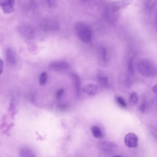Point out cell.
<instances>
[{"label": "cell", "instance_id": "6da1fadb", "mask_svg": "<svg viewBox=\"0 0 157 157\" xmlns=\"http://www.w3.org/2000/svg\"><path fill=\"white\" fill-rule=\"evenodd\" d=\"M76 34L78 38L84 42H89L90 41L92 37V33L90 27L85 23L78 22L74 26Z\"/></svg>", "mask_w": 157, "mask_h": 157}, {"label": "cell", "instance_id": "7a4b0ae2", "mask_svg": "<svg viewBox=\"0 0 157 157\" xmlns=\"http://www.w3.org/2000/svg\"><path fill=\"white\" fill-rule=\"evenodd\" d=\"M139 72L146 77H154L157 74V70L154 64L149 60L140 61L137 64Z\"/></svg>", "mask_w": 157, "mask_h": 157}, {"label": "cell", "instance_id": "3957f363", "mask_svg": "<svg viewBox=\"0 0 157 157\" xmlns=\"http://www.w3.org/2000/svg\"><path fill=\"white\" fill-rule=\"evenodd\" d=\"M124 143L129 148H135L137 146L138 139L136 134L129 133L124 137Z\"/></svg>", "mask_w": 157, "mask_h": 157}, {"label": "cell", "instance_id": "277c9868", "mask_svg": "<svg viewBox=\"0 0 157 157\" xmlns=\"http://www.w3.org/2000/svg\"><path fill=\"white\" fill-rule=\"evenodd\" d=\"M19 31L24 37L28 39H33L36 37L35 31L32 27L28 26H21L19 27Z\"/></svg>", "mask_w": 157, "mask_h": 157}, {"label": "cell", "instance_id": "5b68a950", "mask_svg": "<svg viewBox=\"0 0 157 157\" xmlns=\"http://www.w3.org/2000/svg\"><path fill=\"white\" fill-rule=\"evenodd\" d=\"M41 26L44 31H57L59 27L58 23L52 20H44L42 23Z\"/></svg>", "mask_w": 157, "mask_h": 157}, {"label": "cell", "instance_id": "8992f818", "mask_svg": "<svg viewBox=\"0 0 157 157\" xmlns=\"http://www.w3.org/2000/svg\"><path fill=\"white\" fill-rule=\"evenodd\" d=\"M132 2V0H118L111 4V9L112 12H115L127 7L131 4Z\"/></svg>", "mask_w": 157, "mask_h": 157}, {"label": "cell", "instance_id": "52a82bcc", "mask_svg": "<svg viewBox=\"0 0 157 157\" xmlns=\"http://www.w3.org/2000/svg\"><path fill=\"white\" fill-rule=\"evenodd\" d=\"M49 68L56 71H63L68 70L70 68L69 64L65 61H56L51 63L49 64Z\"/></svg>", "mask_w": 157, "mask_h": 157}, {"label": "cell", "instance_id": "ba28073f", "mask_svg": "<svg viewBox=\"0 0 157 157\" xmlns=\"http://www.w3.org/2000/svg\"><path fill=\"white\" fill-rule=\"evenodd\" d=\"M100 147L101 150L107 154L113 153L117 149L116 144L111 141H103L100 143Z\"/></svg>", "mask_w": 157, "mask_h": 157}, {"label": "cell", "instance_id": "9c48e42d", "mask_svg": "<svg viewBox=\"0 0 157 157\" xmlns=\"http://www.w3.org/2000/svg\"><path fill=\"white\" fill-rule=\"evenodd\" d=\"M15 6L14 0H3L1 1L0 6L5 13H10L14 10Z\"/></svg>", "mask_w": 157, "mask_h": 157}, {"label": "cell", "instance_id": "30bf717a", "mask_svg": "<svg viewBox=\"0 0 157 157\" xmlns=\"http://www.w3.org/2000/svg\"><path fill=\"white\" fill-rule=\"evenodd\" d=\"M98 87L95 84H89L83 87L82 91L88 96H93L97 94Z\"/></svg>", "mask_w": 157, "mask_h": 157}, {"label": "cell", "instance_id": "8fae6325", "mask_svg": "<svg viewBox=\"0 0 157 157\" xmlns=\"http://www.w3.org/2000/svg\"><path fill=\"white\" fill-rule=\"evenodd\" d=\"M71 78L74 82L75 93L77 97H79L80 95L81 81L79 77L77 74H72L71 75Z\"/></svg>", "mask_w": 157, "mask_h": 157}, {"label": "cell", "instance_id": "7c38bea8", "mask_svg": "<svg viewBox=\"0 0 157 157\" xmlns=\"http://www.w3.org/2000/svg\"><path fill=\"white\" fill-rule=\"evenodd\" d=\"M6 57L8 61L12 64L15 65L17 62V59L14 52L11 49H8L6 51Z\"/></svg>", "mask_w": 157, "mask_h": 157}, {"label": "cell", "instance_id": "4fadbf2b", "mask_svg": "<svg viewBox=\"0 0 157 157\" xmlns=\"http://www.w3.org/2000/svg\"><path fill=\"white\" fill-rule=\"evenodd\" d=\"M128 75L129 79L131 78L134 76L135 73V68H134V60L132 58L130 59L128 63Z\"/></svg>", "mask_w": 157, "mask_h": 157}, {"label": "cell", "instance_id": "5bb4252c", "mask_svg": "<svg viewBox=\"0 0 157 157\" xmlns=\"http://www.w3.org/2000/svg\"><path fill=\"white\" fill-rule=\"evenodd\" d=\"M92 133L95 137L100 138L102 137V132L100 129L97 126H93L91 128Z\"/></svg>", "mask_w": 157, "mask_h": 157}, {"label": "cell", "instance_id": "9a60e30c", "mask_svg": "<svg viewBox=\"0 0 157 157\" xmlns=\"http://www.w3.org/2000/svg\"><path fill=\"white\" fill-rule=\"evenodd\" d=\"M20 156L23 157H33L35 156L31 151L26 148H23L21 150Z\"/></svg>", "mask_w": 157, "mask_h": 157}, {"label": "cell", "instance_id": "2e32d148", "mask_svg": "<svg viewBox=\"0 0 157 157\" xmlns=\"http://www.w3.org/2000/svg\"><path fill=\"white\" fill-rule=\"evenodd\" d=\"M100 58L101 61L105 63L107 60V51L105 48H101L99 50Z\"/></svg>", "mask_w": 157, "mask_h": 157}, {"label": "cell", "instance_id": "e0dca14e", "mask_svg": "<svg viewBox=\"0 0 157 157\" xmlns=\"http://www.w3.org/2000/svg\"><path fill=\"white\" fill-rule=\"evenodd\" d=\"M138 98L137 95L136 93H133L130 96V104L132 105H135L137 103Z\"/></svg>", "mask_w": 157, "mask_h": 157}, {"label": "cell", "instance_id": "ac0fdd59", "mask_svg": "<svg viewBox=\"0 0 157 157\" xmlns=\"http://www.w3.org/2000/svg\"><path fill=\"white\" fill-rule=\"evenodd\" d=\"M98 79L100 84L103 86H106L108 84V79L106 76H99L98 77Z\"/></svg>", "mask_w": 157, "mask_h": 157}, {"label": "cell", "instance_id": "d6986e66", "mask_svg": "<svg viewBox=\"0 0 157 157\" xmlns=\"http://www.w3.org/2000/svg\"><path fill=\"white\" fill-rule=\"evenodd\" d=\"M47 78H48V75H47V73L45 72H42L39 81L41 85H45L47 82Z\"/></svg>", "mask_w": 157, "mask_h": 157}, {"label": "cell", "instance_id": "ffe728a7", "mask_svg": "<svg viewBox=\"0 0 157 157\" xmlns=\"http://www.w3.org/2000/svg\"><path fill=\"white\" fill-rule=\"evenodd\" d=\"M117 100L118 101V103L119 104L120 106L123 107V108L126 107V103L125 102V100L123 99V98L122 97H121L119 96V97H117Z\"/></svg>", "mask_w": 157, "mask_h": 157}, {"label": "cell", "instance_id": "44dd1931", "mask_svg": "<svg viewBox=\"0 0 157 157\" xmlns=\"http://www.w3.org/2000/svg\"><path fill=\"white\" fill-rule=\"evenodd\" d=\"M64 89H60L59 90V91L57 92V95H56V97H57V98L60 97L62 96L63 93H64Z\"/></svg>", "mask_w": 157, "mask_h": 157}, {"label": "cell", "instance_id": "7402d4cb", "mask_svg": "<svg viewBox=\"0 0 157 157\" xmlns=\"http://www.w3.org/2000/svg\"><path fill=\"white\" fill-rule=\"evenodd\" d=\"M48 3L49 7H53L55 5V0H48Z\"/></svg>", "mask_w": 157, "mask_h": 157}, {"label": "cell", "instance_id": "603a6c76", "mask_svg": "<svg viewBox=\"0 0 157 157\" xmlns=\"http://www.w3.org/2000/svg\"><path fill=\"white\" fill-rule=\"evenodd\" d=\"M3 62L2 60L0 59V75L2 74L3 70Z\"/></svg>", "mask_w": 157, "mask_h": 157}, {"label": "cell", "instance_id": "cb8c5ba5", "mask_svg": "<svg viewBox=\"0 0 157 157\" xmlns=\"http://www.w3.org/2000/svg\"><path fill=\"white\" fill-rule=\"evenodd\" d=\"M146 108V103H143L142 105L140 107V110L142 112H144L145 111V110Z\"/></svg>", "mask_w": 157, "mask_h": 157}, {"label": "cell", "instance_id": "d4e9b609", "mask_svg": "<svg viewBox=\"0 0 157 157\" xmlns=\"http://www.w3.org/2000/svg\"><path fill=\"white\" fill-rule=\"evenodd\" d=\"M152 91H153V93H154L155 94H157V85H155V86H153V88H152Z\"/></svg>", "mask_w": 157, "mask_h": 157}]
</instances>
